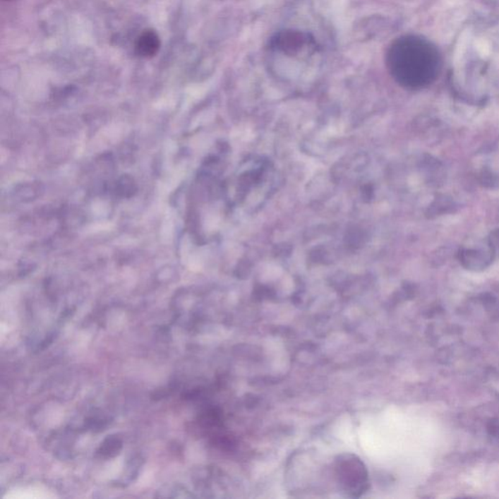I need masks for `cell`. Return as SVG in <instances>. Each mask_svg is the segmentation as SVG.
Instances as JSON below:
<instances>
[{
	"label": "cell",
	"mask_w": 499,
	"mask_h": 499,
	"mask_svg": "<svg viewBox=\"0 0 499 499\" xmlns=\"http://www.w3.org/2000/svg\"><path fill=\"white\" fill-rule=\"evenodd\" d=\"M339 474L344 483L345 490L356 495L362 493L367 485V474L362 462L354 457H347V459L339 460Z\"/></svg>",
	"instance_id": "6da1fadb"
},
{
	"label": "cell",
	"mask_w": 499,
	"mask_h": 499,
	"mask_svg": "<svg viewBox=\"0 0 499 499\" xmlns=\"http://www.w3.org/2000/svg\"><path fill=\"white\" fill-rule=\"evenodd\" d=\"M307 41L308 40L304 33L295 32V30H286L279 33L275 40V45L287 55L295 56L304 49Z\"/></svg>",
	"instance_id": "7a4b0ae2"
},
{
	"label": "cell",
	"mask_w": 499,
	"mask_h": 499,
	"mask_svg": "<svg viewBox=\"0 0 499 499\" xmlns=\"http://www.w3.org/2000/svg\"><path fill=\"white\" fill-rule=\"evenodd\" d=\"M161 41L157 32L145 30L135 41V52L140 58H152L160 49Z\"/></svg>",
	"instance_id": "3957f363"
}]
</instances>
